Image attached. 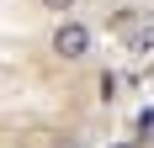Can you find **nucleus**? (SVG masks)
Wrapping results in <instances>:
<instances>
[{"mask_svg":"<svg viewBox=\"0 0 154 148\" xmlns=\"http://www.w3.org/2000/svg\"><path fill=\"white\" fill-rule=\"evenodd\" d=\"M53 53H59V58H85V53H91V32L80 27V21H59V32H53Z\"/></svg>","mask_w":154,"mask_h":148,"instance_id":"f257e3e1","label":"nucleus"},{"mask_svg":"<svg viewBox=\"0 0 154 148\" xmlns=\"http://www.w3.org/2000/svg\"><path fill=\"white\" fill-rule=\"evenodd\" d=\"M43 5H48L53 16H69V11H75V0H43Z\"/></svg>","mask_w":154,"mask_h":148,"instance_id":"f03ea898","label":"nucleus"}]
</instances>
